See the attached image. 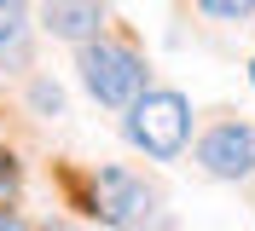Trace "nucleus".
Listing matches in <instances>:
<instances>
[{
  "label": "nucleus",
  "mask_w": 255,
  "mask_h": 231,
  "mask_svg": "<svg viewBox=\"0 0 255 231\" xmlns=\"http://www.w3.org/2000/svg\"><path fill=\"white\" fill-rule=\"evenodd\" d=\"M17 35H35L29 0H0V46H6V41H17Z\"/></svg>",
  "instance_id": "0eeeda50"
},
{
  "label": "nucleus",
  "mask_w": 255,
  "mask_h": 231,
  "mask_svg": "<svg viewBox=\"0 0 255 231\" xmlns=\"http://www.w3.org/2000/svg\"><path fill=\"white\" fill-rule=\"evenodd\" d=\"M0 231H41V226H29L17 214V202H0Z\"/></svg>",
  "instance_id": "9b49d317"
},
{
  "label": "nucleus",
  "mask_w": 255,
  "mask_h": 231,
  "mask_svg": "<svg viewBox=\"0 0 255 231\" xmlns=\"http://www.w3.org/2000/svg\"><path fill=\"white\" fill-rule=\"evenodd\" d=\"M41 231H81L76 220H64V214H52V220H41Z\"/></svg>",
  "instance_id": "f8f14e48"
},
{
  "label": "nucleus",
  "mask_w": 255,
  "mask_h": 231,
  "mask_svg": "<svg viewBox=\"0 0 255 231\" xmlns=\"http://www.w3.org/2000/svg\"><path fill=\"white\" fill-rule=\"evenodd\" d=\"M191 127H197V110L180 87H145L133 104L122 110V139L145 162H180L191 151Z\"/></svg>",
  "instance_id": "f257e3e1"
},
{
  "label": "nucleus",
  "mask_w": 255,
  "mask_h": 231,
  "mask_svg": "<svg viewBox=\"0 0 255 231\" xmlns=\"http://www.w3.org/2000/svg\"><path fill=\"white\" fill-rule=\"evenodd\" d=\"M76 81L87 87V98H93L99 110H116V116H122V110L151 87V64H145V52L133 41H122V35L105 29V35H93V41L76 46Z\"/></svg>",
  "instance_id": "f03ea898"
},
{
  "label": "nucleus",
  "mask_w": 255,
  "mask_h": 231,
  "mask_svg": "<svg viewBox=\"0 0 255 231\" xmlns=\"http://www.w3.org/2000/svg\"><path fill=\"white\" fill-rule=\"evenodd\" d=\"M35 23H41V35H52V41L81 46V41H93V35L111 29V0H41Z\"/></svg>",
  "instance_id": "39448f33"
},
{
  "label": "nucleus",
  "mask_w": 255,
  "mask_h": 231,
  "mask_svg": "<svg viewBox=\"0 0 255 231\" xmlns=\"http://www.w3.org/2000/svg\"><path fill=\"white\" fill-rule=\"evenodd\" d=\"M23 197V156L12 145H0V202H17Z\"/></svg>",
  "instance_id": "1a4fd4ad"
},
{
  "label": "nucleus",
  "mask_w": 255,
  "mask_h": 231,
  "mask_svg": "<svg viewBox=\"0 0 255 231\" xmlns=\"http://www.w3.org/2000/svg\"><path fill=\"white\" fill-rule=\"evenodd\" d=\"M81 214L99 220L105 231H139L162 214V197L145 173L122 168V162H105V168L87 173V191H81Z\"/></svg>",
  "instance_id": "7ed1b4c3"
},
{
  "label": "nucleus",
  "mask_w": 255,
  "mask_h": 231,
  "mask_svg": "<svg viewBox=\"0 0 255 231\" xmlns=\"http://www.w3.org/2000/svg\"><path fill=\"white\" fill-rule=\"evenodd\" d=\"M197 12L215 17V23H250V17H255V0H197Z\"/></svg>",
  "instance_id": "9d476101"
},
{
  "label": "nucleus",
  "mask_w": 255,
  "mask_h": 231,
  "mask_svg": "<svg viewBox=\"0 0 255 231\" xmlns=\"http://www.w3.org/2000/svg\"><path fill=\"white\" fill-rule=\"evenodd\" d=\"M250 87H255V58H250Z\"/></svg>",
  "instance_id": "ddd939ff"
},
{
  "label": "nucleus",
  "mask_w": 255,
  "mask_h": 231,
  "mask_svg": "<svg viewBox=\"0 0 255 231\" xmlns=\"http://www.w3.org/2000/svg\"><path fill=\"white\" fill-rule=\"evenodd\" d=\"M29 70H35V35H17L0 46V76H29Z\"/></svg>",
  "instance_id": "6e6552de"
},
{
  "label": "nucleus",
  "mask_w": 255,
  "mask_h": 231,
  "mask_svg": "<svg viewBox=\"0 0 255 231\" xmlns=\"http://www.w3.org/2000/svg\"><path fill=\"white\" fill-rule=\"evenodd\" d=\"M191 162H197L203 179H221V185L255 179V127L238 122V116H215L191 139Z\"/></svg>",
  "instance_id": "20e7f679"
},
{
  "label": "nucleus",
  "mask_w": 255,
  "mask_h": 231,
  "mask_svg": "<svg viewBox=\"0 0 255 231\" xmlns=\"http://www.w3.org/2000/svg\"><path fill=\"white\" fill-rule=\"evenodd\" d=\"M23 98H29V110H35V116H47V122H58V116H64V87H58L52 76H29Z\"/></svg>",
  "instance_id": "423d86ee"
}]
</instances>
